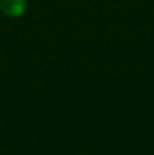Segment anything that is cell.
I'll list each match as a JSON object with an SVG mask.
<instances>
[{
	"mask_svg": "<svg viewBox=\"0 0 154 155\" xmlns=\"http://www.w3.org/2000/svg\"><path fill=\"white\" fill-rule=\"evenodd\" d=\"M2 11L9 17H18L26 11V0H2Z\"/></svg>",
	"mask_w": 154,
	"mask_h": 155,
	"instance_id": "6da1fadb",
	"label": "cell"
}]
</instances>
